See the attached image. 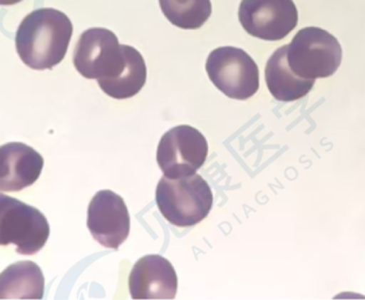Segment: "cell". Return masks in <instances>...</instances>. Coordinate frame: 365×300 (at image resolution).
Listing matches in <instances>:
<instances>
[{"instance_id": "15", "label": "cell", "mask_w": 365, "mask_h": 300, "mask_svg": "<svg viewBox=\"0 0 365 300\" xmlns=\"http://www.w3.org/2000/svg\"><path fill=\"white\" fill-rule=\"evenodd\" d=\"M165 16L182 29H199L212 14L210 0H160Z\"/></svg>"}, {"instance_id": "9", "label": "cell", "mask_w": 365, "mask_h": 300, "mask_svg": "<svg viewBox=\"0 0 365 300\" xmlns=\"http://www.w3.org/2000/svg\"><path fill=\"white\" fill-rule=\"evenodd\" d=\"M88 229L103 247L117 250L128 239L130 217L123 198L111 190H101L88 209Z\"/></svg>"}, {"instance_id": "12", "label": "cell", "mask_w": 365, "mask_h": 300, "mask_svg": "<svg viewBox=\"0 0 365 300\" xmlns=\"http://www.w3.org/2000/svg\"><path fill=\"white\" fill-rule=\"evenodd\" d=\"M266 85L272 95L281 102H294L304 98L314 86V79L294 74L287 63V45L277 49L265 68Z\"/></svg>"}, {"instance_id": "14", "label": "cell", "mask_w": 365, "mask_h": 300, "mask_svg": "<svg viewBox=\"0 0 365 300\" xmlns=\"http://www.w3.org/2000/svg\"><path fill=\"white\" fill-rule=\"evenodd\" d=\"M126 63L117 76L98 81L101 89L115 100H125L136 95L147 81V66L143 55L135 47L123 45Z\"/></svg>"}, {"instance_id": "1", "label": "cell", "mask_w": 365, "mask_h": 300, "mask_svg": "<svg viewBox=\"0 0 365 300\" xmlns=\"http://www.w3.org/2000/svg\"><path fill=\"white\" fill-rule=\"evenodd\" d=\"M72 34V21L63 12L38 9L29 13L17 29V53L34 70H51L66 57Z\"/></svg>"}, {"instance_id": "4", "label": "cell", "mask_w": 365, "mask_h": 300, "mask_svg": "<svg viewBox=\"0 0 365 300\" xmlns=\"http://www.w3.org/2000/svg\"><path fill=\"white\" fill-rule=\"evenodd\" d=\"M51 234L46 217L31 205L0 194V246L15 245L17 254H38Z\"/></svg>"}, {"instance_id": "7", "label": "cell", "mask_w": 365, "mask_h": 300, "mask_svg": "<svg viewBox=\"0 0 365 300\" xmlns=\"http://www.w3.org/2000/svg\"><path fill=\"white\" fill-rule=\"evenodd\" d=\"M207 153V141L202 133L189 125H180L160 139L158 162L165 177L179 179L195 175L203 166Z\"/></svg>"}, {"instance_id": "2", "label": "cell", "mask_w": 365, "mask_h": 300, "mask_svg": "<svg viewBox=\"0 0 365 300\" xmlns=\"http://www.w3.org/2000/svg\"><path fill=\"white\" fill-rule=\"evenodd\" d=\"M212 190L201 175L179 179H160L156 188V203L162 215L171 224L188 228L200 224L212 207Z\"/></svg>"}, {"instance_id": "5", "label": "cell", "mask_w": 365, "mask_h": 300, "mask_svg": "<svg viewBox=\"0 0 365 300\" xmlns=\"http://www.w3.org/2000/svg\"><path fill=\"white\" fill-rule=\"evenodd\" d=\"M206 72L215 87L234 100H248L259 88L257 63L237 47L214 49L206 60Z\"/></svg>"}, {"instance_id": "10", "label": "cell", "mask_w": 365, "mask_h": 300, "mask_svg": "<svg viewBox=\"0 0 365 300\" xmlns=\"http://www.w3.org/2000/svg\"><path fill=\"white\" fill-rule=\"evenodd\" d=\"M128 286L133 299H175L178 292L177 273L164 257L145 256L133 267Z\"/></svg>"}, {"instance_id": "11", "label": "cell", "mask_w": 365, "mask_h": 300, "mask_svg": "<svg viewBox=\"0 0 365 300\" xmlns=\"http://www.w3.org/2000/svg\"><path fill=\"white\" fill-rule=\"evenodd\" d=\"M43 165L42 155L25 143L0 145V192H21L34 185Z\"/></svg>"}, {"instance_id": "6", "label": "cell", "mask_w": 365, "mask_h": 300, "mask_svg": "<svg viewBox=\"0 0 365 300\" xmlns=\"http://www.w3.org/2000/svg\"><path fill=\"white\" fill-rule=\"evenodd\" d=\"M73 62L85 78L106 81L123 70L126 63L125 51L110 30L90 28L79 38Z\"/></svg>"}, {"instance_id": "13", "label": "cell", "mask_w": 365, "mask_h": 300, "mask_svg": "<svg viewBox=\"0 0 365 300\" xmlns=\"http://www.w3.org/2000/svg\"><path fill=\"white\" fill-rule=\"evenodd\" d=\"M45 280L42 271L31 261H21L0 274V299H42Z\"/></svg>"}, {"instance_id": "3", "label": "cell", "mask_w": 365, "mask_h": 300, "mask_svg": "<svg viewBox=\"0 0 365 300\" xmlns=\"http://www.w3.org/2000/svg\"><path fill=\"white\" fill-rule=\"evenodd\" d=\"M342 53L336 36L322 28L307 27L287 44V63L302 78H327L338 71Z\"/></svg>"}, {"instance_id": "16", "label": "cell", "mask_w": 365, "mask_h": 300, "mask_svg": "<svg viewBox=\"0 0 365 300\" xmlns=\"http://www.w3.org/2000/svg\"><path fill=\"white\" fill-rule=\"evenodd\" d=\"M21 1L23 0H0V6H13Z\"/></svg>"}, {"instance_id": "8", "label": "cell", "mask_w": 365, "mask_h": 300, "mask_svg": "<svg viewBox=\"0 0 365 300\" xmlns=\"http://www.w3.org/2000/svg\"><path fill=\"white\" fill-rule=\"evenodd\" d=\"M238 19L250 36L280 41L297 26L298 11L293 0H242Z\"/></svg>"}]
</instances>
